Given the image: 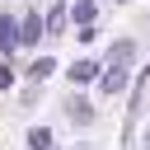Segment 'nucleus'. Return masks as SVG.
I'll list each match as a JSON object with an SVG mask.
<instances>
[{
    "label": "nucleus",
    "mask_w": 150,
    "mask_h": 150,
    "mask_svg": "<svg viewBox=\"0 0 150 150\" xmlns=\"http://www.w3.org/2000/svg\"><path fill=\"white\" fill-rule=\"evenodd\" d=\"M89 75H94V66H89V61H80V66H70V80H89Z\"/></svg>",
    "instance_id": "obj_5"
},
{
    "label": "nucleus",
    "mask_w": 150,
    "mask_h": 150,
    "mask_svg": "<svg viewBox=\"0 0 150 150\" xmlns=\"http://www.w3.org/2000/svg\"><path fill=\"white\" fill-rule=\"evenodd\" d=\"M98 89H103V94H122V89H127V70H122V61L103 70V80H98Z\"/></svg>",
    "instance_id": "obj_1"
},
{
    "label": "nucleus",
    "mask_w": 150,
    "mask_h": 150,
    "mask_svg": "<svg viewBox=\"0 0 150 150\" xmlns=\"http://www.w3.org/2000/svg\"><path fill=\"white\" fill-rule=\"evenodd\" d=\"M28 145H33V150H47V145H52V136H47L42 127H33V131H28Z\"/></svg>",
    "instance_id": "obj_3"
},
{
    "label": "nucleus",
    "mask_w": 150,
    "mask_h": 150,
    "mask_svg": "<svg viewBox=\"0 0 150 150\" xmlns=\"http://www.w3.org/2000/svg\"><path fill=\"white\" fill-rule=\"evenodd\" d=\"M38 33H42V23H38V19H28V23H23V38H19V42H38Z\"/></svg>",
    "instance_id": "obj_4"
},
{
    "label": "nucleus",
    "mask_w": 150,
    "mask_h": 150,
    "mask_svg": "<svg viewBox=\"0 0 150 150\" xmlns=\"http://www.w3.org/2000/svg\"><path fill=\"white\" fill-rule=\"evenodd\" d=\"M19 47V33H14V19L0 14V52H14Z\"/></svg>",
    "instance_id": "obj_2"
}]
</instances>
